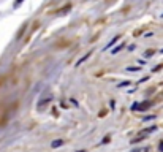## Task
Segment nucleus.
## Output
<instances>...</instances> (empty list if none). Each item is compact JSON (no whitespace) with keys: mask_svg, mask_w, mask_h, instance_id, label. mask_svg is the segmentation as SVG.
<instances>
[{"mask_svg":"<svg viewBox=\"0 0 163 152\" xmlns=\"http://www.w3.org/2000/svg\"><path fill=\"white\" fill-rule=\"evenodd\" d=\"M131 152H149V147H136V149H133Z\"/></svg>","mask_w":163,"mask_h":152,"instance_id":"nucleus-5","label":"nucleus"},{"mask_svg":"<svg viewBox=\"0 0 163 152\" xmlns=\"http://www.w3.org/2000/svg\"><path fill=\"white\" fill-rule=\"evenodd\" d=\"M152 54H154L152 51H147V52H146V57H150V56H152Z\"/></svg>","mask_w":163,"mask_h":152,"instance_id":"nucleus-10","label":"nucleus"},{"mask_svg":"<svg viewBox=\"0 0 163 152\" xmlns=\"http://www.w3.org/2000/svg\"><path fill=\"white\" fill-rule=\"evenodd\" d=\"M149 106H152V103H150V101H144V103H135L133 106H131V110L133 111H144V110H147V108Z\"/></svg>","mask_w":163,"mask_h":152,"instance_id":"nucleus-3","label":"nucleus"},{"mask_svg":"<svg viewBox=\"0 0 163 152\" xmlns=\"http://www.w3.org/2000/svg\"><path fill=\"white\" fill-rule=\"evenodd\" d=\"M119 38H120V37H116V38H112V40H111V43H109V45H106V48H104V51H106V49H109V48H111V46H112V45H114V43H116V41H117V40H119Z\"/></svg>","mask_w":163,"mask_h":152,"instance_id":"nucleus-6","label":"nucleus"},{"mask_svg":"<svg viewBox=\"0 0 163 152\" xmlns=\"http://www.w3.org/2000/svg\"><path fill=\"white\" fill-rule=\"evenodd\" d=\"M157 130V127H152V128H146V130H141V131H138L136 135L133 136V139H131V143H139V141H143V139H146L147 136H149L152 131H155Z\"/></svg>","mask_w":163,"mask_h":152,"instance_id":"nucleus-2","label":"nucleus"},{"mask_svg":"<svg viewBox=\"0 0 163 152\" xmlns=\"http://www.w3.org/2000/svg\"><path fill=\"white\" fill-rule=\"evenodd\" d=\"M90 54H92V52H89V54H86V56H84V57H83V59H79V60H78V64H76V65H81V64H83V62H84V60H87V59H89V56H90Z\"/></svg>","mask_w":163,"mask_h":152,"instance_id":"nucleus-7","label":"nucleus"},{"mask_svg":"<svg viewBox=\"0 0 163 152\" xmlns=\"http://www.w3.org/2000/svg\"><path fill=\"white\" fill-rule=\"evenodd\" d=\"M51 101H52V93H44V95L40 98V101L37 103V111L38 112H44L46 110H48V106H49Z\"/></svg>","mask_w":163,"mask_h":152,"instance_id":"nucleus-1","label":"nucleus"},{"mask_svg":"<svg viewBox=\"0 0 163 152\" xmlns=\"http://www.w3.org/2000/svg\"><path fill=\"white\" fill-rule=\"evenodd\" d=\"M62 144H64V139H56V141L51 143V146L52 147H59V146H62Z\"/></svg>","mask_w":163,"mask_h":152,"instance_id":"nucleus-4","label":"nucleus"},{"mask_svg":"<svg viewBox=\"0 0 163 152\" xmlns=\"http://www.w3.org/2000/svg\"><path fill=\"white\" fill-rule=\"evenodd\" d=\"M122 48H123V45H119V46H117V48H114V49H112V51H111V52H112V54H116V52H119V51H120V49H122Z\"/></svg>","mask_w":163,"mask_h":152,"instance_id":"nucleus-8","label":"nucleus"},{"mask_svg":"<svg viewBox=\"0 0 163 152\" xmlns=\"http://www.w3.org/2000/svg\"><path fill=\"white\" fill-rule=\"evenodd\" d=\"M123 86H130L128 81H125V83H122V84H119V87H123Z\"/></svg>","mask_w":163,"mask_h":152,"instance_id":"nucleus-9","label":"nucleus"},{"mask_svg":"<svg viewBox=\"0 0 163 152\" xmlns=\"http://www.w3.org/2000/svg\"><path fill=\"white\" fill-rule=\"evenodd\" d=\"M21 2H22V0H18V2L14 3V6H19V5H21Z\"/></svg>","mask_w":163,"mask_h":152,"instance_id":"nucleus-11","label":"nucleus"},{"mask_svg":"<svg viewBox=\"0 0 163 152\" xmlns=\"http://www.w3.org/2000/svg\"><path fill=\"white\" fill-rule=\"evenodd\" d=\"M160 151H162V152H163V141H162V143H160Z\"/></svg>","mask_w":163,"mask_h":152,"instance_id":"nucleus-12","label":"nucleus"},{"mask_svg":"<svg viewBox=\"0 0 163 152\" xmlns=\"http://www.w3.org/2000/svg\"><path fill=\"white\" fill-rule=\"evenodd\" d=\"M162 52H163V49H162Z\"/></svg>","mask_w":163,"mask_h":152,"instance_id":"nucleus-13","label":"nucleus"}]
</instances>
